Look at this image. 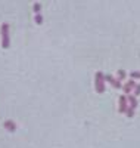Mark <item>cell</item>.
<instances>
[{
  "instance_id": "obj_1",
  "label": "cell",
  "mask_w": 140,
  "mask_h": 148,
  "mask_svg": "<svg viewBox=\"0 0 140 148\" xmlns=\"http://www.w3.org/2000/svg\"><path fill=\"white\" fill-rule=\"evenodd\" d=\"M105 74L103 73H100V71H97L96 74H94V89H96V92L97 93H103L105 92Z\"/></svg>"
},
{
  "instance_id": "obj_2",
  "label": "cell",
  "mask_w": 140,
  "mask_h": 148,
  "mask_svg": "<svg viewBox=\"0 0 140 148\" xmlns=\"http://www.w3.org/2000/svg\"><path fill=\"white\" fill-rule=\"evenodd\" d=\"M0 33H2V47L7 49L10 46V34H9V25L5 22L0 27Z\"/></svg>"
},
{
  "instance_id": "obj_3",
  "label": "cell",
  "mask_w": 140,
  "mask_h": 148,
  "mask_svg": "<svg viewBox=\"0 0 140 148\" xmlns=\"http://www.w3.org/2000/svg\"><path fill=\"white\" fill-rule=\"evenodd\" d=\"M136 82H134V79H131V80H128V82H127L124 86H122V90H124V93L125 95H130L133 90H134V88H136Z\"/></svg>"
},
{
  "instance_id": "obj_4",
  "label": "cell",
  "mask_w": 140,
  "mask_h": 148,
  "mask_svg": "<svg viewBox=\"0 0 140 148\" xmlns=\"http://www.w3.org/2000/svg\"><path fill=\"white\" fill-rule=\"evenodd\" d=\"M105 80L109 82V84H112V88H115V89H121L122 86H121V82L118 79H115L113 76H111V74H108V76H105Z\"/></svg>"
},
{
  "instance_id": "obj_5",
  "label": "cell",
  "mask_w": 140,
  "mask_h": 148,
  "mask_svg": "<svg viewBox=\"0 0 140 148\" xmlns=\"http://www.w3.org/2000/svg\"><path fill=\"white\" fill-rule=\"evenodd\" d=\"M127 108H128V99H127V95L120 96V113H125Z\"/></svg>"
},
{
  "instance_id": "obj_6",
  "label": "cell",
  "mask_w": 140,
  "mask_h": 148,
  "mask_svg": "<svg viewBox=\"0 0 140 148\" xmlns=\"http://www.w3.org/2000/svg\"><path fill=\"white\" fill-rule=\"evenodd\" d=\"M3 126H5V129L9 130V132H15V130H16V125H15V121H12V120H6V121L3 123Z\"/></svg>"
},
{
  "instance_id": "obj_7",
  "label": "cell",
  "mask_w": 140,
  "mask_h": 148,
  "mask_svg": "<svg viewBox=\"0 0 140 148\" xmlns=\"http://www.w3.org/2000/svg\"><path fill=\"white\" fill-rule=\"evenodd\" d=\"M127 99H128V107L134 108L137 107V99H136V95H127Z\"/></svg>"
},
{
  "instance_id": "obj_8",
  "label": "cell",
  "mask_w": 140,
  "mask_h": 148,
  "mask_svg": "<svg viewBox=\"0 0 140 148\" xmlns=\"http://www.w3.org/2000/svg\"><path fill=\"white\" fill-rule=\"evenodd\" d=\"M125 77H127V73H125L124 70H120V71L117 73V79H118L120 82H121V80H124Z\"/></svg>"
},
{
  "instance_id": "obj_9",
  "label": "cell",
  "mask_w": 140,
  "mask_h": 148,
  "mask_svg": "<svg viewBox=\"0 0 140 148\" xmlns=\"http://www.w3.org/2000/svg\"><path fill=\"white\" fill-rule=\"evenodd\" d=\"M34 21H35V24H43V16L40 15V14H35V16H34Z\"/></svg>"
},
{
  "instance_id": "obj_10",
  "label": "cell",
  "mask_w": 140,
  "mask_h": 148,
  "mask_svg": "<svg viewBox=\"0 0 140 148\" xmlns=\"http://www.w3.org/2000/svg\"><path fill=\"white\" fill-rule=\"evenodd\" d=\"M125 114H127V117H133L134 116V108L128 107V108H127V111H125Z\"/></svg>"
},
{
  "instance_id": "obj_11",
  "label": "cell",
  "mask_w": 140,
  "mask_h": 148,
  "mask_svg": "<svg viewBox=\"0 0 140 148\" xmlns=\"http://www.w3.org/2000/svg\"><path fill=\"white\" fill-rule=\"evenodd\" d=\"M130 77L134 79V80H136V79H140V71H131V73H130Z\"/></svg>"
},
{
  "instance_id": "obj_12",
  "label": "cell",
  "mask_w": 140,
  "mask_h": 148,
  "mask_svg": "<svg viewBox=\"0 0 140 148\" xmlns=\"http://www.w3.org/2000/svg\"><path fill=\"white\" fill-rule=\"evenodd\" d=\"M33 9H34L35 14H40V10H41V5H40V3H34Z\"/></svg>"
},
{
  "instance_id": "obj_13",
  "label": "cell",
  "mask_w": 140,
  "mask_h": 148,
  "mask_svg": "<svg viewBox=\"0 0 140 148\" xmlns=\"http://www.w3.org/2000/svg\"><path fill=\"white\" fill-rule=\"evenodd\" d=\"M134 95H140V84H136V88H134Z\"/></svg>"
}]
</instances>
